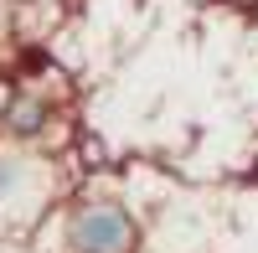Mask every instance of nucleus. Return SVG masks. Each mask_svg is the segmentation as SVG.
I'll list each match as a JSON object with an SVG mask.
<instances>
[{
  "instance_id": "nucleus-3",
  "label": "nucleus",
  "mask_w": 258,
  "mask_h": 253,
  "mask_svg": "<svg viewBox=\"0 0 258 253\" xmlns=\"http://www.w3.org/2000/svg\"><path fill=\"white\" fill-rule=\"evenodd\" d=\"M62 124V103L41 88V83H11L0 98V140L26 145V150H47Z\"/></svg>"
},
{
  "instance_id": "nucleus-2",
  "label": "nucleus",
  "mask_w": 258,
  "mask_h": 253,
  "mask_svg": "<svg viewBox=\"0 0 258 253\" xmlns=\"http://www.w3.org/2000/svg\"><path fill=\"white\" fill-rule=\"evenodd\" d=\"M62 197L52 186V160L26 150V145L0 140V217L6 227H41Z\"/></svg>"
},
{
  "instance_id": "nucleus-4",
  "label": "nucleus",
  "mask_w": 258,
  "mask_h": 253,
  "mask_svg": "<svg viewBox=\"0 0 258 253\" xmlns=\"http://www.w3.org/2000/svg\"><path fill=\"white\" fill-rule=\"evenodd\" d=\"M217 6H232V11H258V0H217Z\"/></svg>"
},
{
  "instance_id": "nucleus-1",
  "label": "nucleus",
  "mask_w": 258,
  "mask_h": 253,
  "mask_svg": "<svg viewBox=\"0 0 258 253\" xmlns=\"http://www.w3.org/2000/svg\"><path fill=\"white\" fill-rule=\"evenodd\" d=\"M41 253H145V217L124 192L83 186L62 197L36 227Z\"/></svg>"
}]
</instances>
